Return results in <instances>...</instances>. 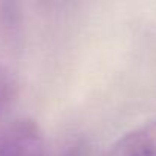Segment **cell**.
Instances as JSON below:
<instances>
[{
    "label": "cell",
    "instance_id": "3957f363",
    "mask_svg": "<svg viewBox=\"0 0 156 156\" xmlns=\"http://www.w3.org/2000/svg\"><path fill=\"white\" fill-rule=\"evenodd\" d=\"M17 97V81L12 72L0 63V116H2Z\"/></svg>",
    "mask_w": 156,
    "mask_h": 156
},
{
    "label": "cell",
    "instance_id": "7a4b0ae2",
    "mask_svg": "<svg viewBox=\"0 0 156 156\" xmlns=\"http://www.w3.org/2000/svg\"><path fill=\"white\" fill-rule=\"evenodd\" d=\"M103 156H156V119L127 132Z\"/></svg>",
    "mask_w": 156,
    "mask_h": 156
},
{
    "label": "cell",
    "instance_id": "277c9868",
    "mask_svg": "<svg viewBox=\"0 0 156 156\" xmlns=\"http://www.w3.org/2000/svg\"><path fill=\"white\" fill-rule=\"evenodd\" d=\"M64 156H86V145L83 142H75L73 145L69 147Z\"/></svg>",
    "mask_w": 156,
    "mask_h": 156
},
{
    "label": "cell",
    "instance_id": "6da1fadb",
    "mask_svg": "<svg viewBox=\"0 0 156 156\" xmlns=\"http://www.w3.org/2000/svg\"><path fill=\"white\" fill-rule=\"evenodd\" d=\"M46 139L32 119H19L0 129V156H46Z\"/></svg>",
    "mask_w": 156,
    "mask_h": 156
}]
</instances>
